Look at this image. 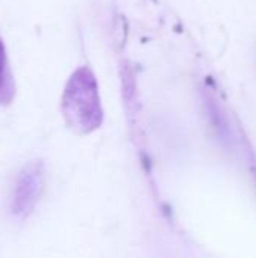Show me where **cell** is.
Listing matches in <instances>:
<instances>
[{"instance_id":"1","label":"cell","mask_w":256,"mask_h":258,"mask_svg":"<svg viewBox=\"0 0 256 258\" xmlns=\"http://www.w3.org/2000/svg\"><path fill=\"white\" fill-rule=\"evenodd\" d=\"M62 116L77 135H89L103 124V106L98 82L89 67L77 68L68 79L62 101Z\"/></svg>"},{"instance_id":"2","label":"cell","mask_w":256,"mask_h":258,"mask_svg":"<svg viewBox=\"0 0 256 258\" xmlns=\"http://www.w3.org/2000/svg\"><path fill=\"white\" fill-rule=\"evenodd\" d=\"M44 192V165L39 160L29 162L18 172L12 197L11 212L18 219H27L36 209Z\"/></svg>"},{"instance_id":"3","label":"cell","mask_w":256,"mask_h":258,"mask_svg":"<svg viewBox=\"0 0 256 258\" xmlns=\"http://www.w3.org/2000/svg\"><path fill=\"white\" fill-rule=\"evenodd\" d=\"M14 97V85L8 71V57L3 41L0 39V104H6Z\"/></svg>"},{"instance_id":"4","label":"cell","mask_w":256,"mask_h":258,"mask_svg":"<svg viewBox=\"0 0 256 258\" xmlns=\"http://www.w3.org/2000/svg\"><path fill=\"white\" fill-rule=\"evenodd\" d=\"M249 163H250V171H252V175H253V178H255L256 181V156L253 153H250L249 154Z\"/></svg>"}]
</instances>
